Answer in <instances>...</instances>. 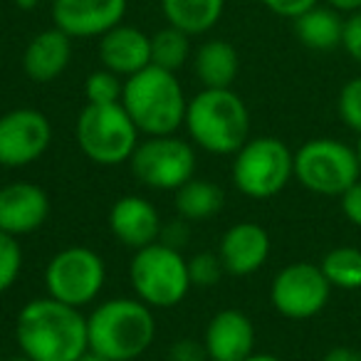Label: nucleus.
I'll list each match as a JSON object with an SVG mask.
<instances>
[{
    "label": "nucleus",
    "instance_id": "72a5a7b5",
    "mask_svg": "<svg viewBox=\"0 0 361 361\" xmlns=\"http://www.w3.org/2000/svg\"><path fill=\"white\" fill-rule=\"evenodd\" d=\"M339 198H341V213L346 216V221L361 228V178L351 188H346Z\"/></svg>",
    "mask_w": 361,
    "mask_h": 361
},
{
    "label": "nucleus",
    "instance_id": "473e14b6",
    "mask_svg": "<svg viewBox=\"0 0 361 361\" xmlns=\"http://www.w3.org/2000/svg\"><path fill=\"white\" fill-rule=\"evenodd\" d=\"M206 359L208 354L203 341L198 344L193 339H180L169 349V361H206Z\"/></svg>",
    "mask_w": 361,
    "mask_h": 361
},
{
    "label": "nucleus",
    "instance_id": "ddd939ff",
    "mask_svg": "<svg viewBox=\"0 0 361 361\" xmlns=\"http://www.w3.org/2000/svg\"><path fill=\"white\" fill-rule=\"evenodd\" d=\"M124 16L126 0H52L55 27L70 37H102Z\"/></svg>",
    "mask_w": 361,
    "mask_h": 361
},
{
    "label": "nucleus",
    "instance_id": "f03ea898",
    "mask_svg": "<svg viewBox=\"0 0 361 361\" xmlns=\"http://www.w3.org/2000/svg\"><path fill=\"white\" fill-rule=\"evenodd\" d=\"M90 349L109 361H134L156 339L154 310L139 297H116L94 307L87 317Z\"/></svg>",
    "mask_w": 361,
    "mask_h": 361
},
{
    "label": "nucleus",
    "instance_id": "f704fd0d",
    "mask_svg": "<svg viewBox=\"0 0 361 361\" xmlns=\"http://www.w3.org/2000/svg\"><path fill=\"white\" fill-rule=\"evenodd\" d=\"M322 361H361V354L349 349V346H334V349L326 351Z\"/></svg>",
    "mask_w": 361,
    "mask_h": 361
},
{
    "label": "nucleus",
    "instance_id": "0eeeda50",
    "mask_svg": "<svg viewBox=\"0 0 361 361\" xmlns=\"http://www.w3.org/2000/svg\"><path fill=\"white\" fill-rule=\"evenodd\" d=\"M295 176V154L282 139H247L233 161V183L247 198L265 201L285 191Z\"/></svg>",
    "mask_w": 361,
    "mask_h": 361
},
{
    "label": "nucleus",
    "instance_id": "e433bc0d",
    "mask_svg": "<svg viewBox=\"0 0 361 361\" xmlns=\"http://www.w3.org/2000/svg\"><path fill=\"white\" fill-rule=\"evenodd\" d=\"M77 361H109V359H106V356H102V354H97L94 349H87Z\"/></svg>",
    "mask_w": 361,
    "mask_h": 361
},
{
    "label": "nucleus",
    "instance_id": "7ed1b4c3",
    "mask_svg": "<svg viewBox=\"0 0 361 361\" xmlns=\"http://www.w3.org/2000/svg\"><path fill=\"white\" fill-rule=\"evenodd\" d=\"M121 106L131 116L139 134L169 136L176 134L178 126H183L188 99L176 72L149 65L136 75L126 77Z\"/></svg>",
    "mask_w": 361,
    "mask_h": 361
},
{
    "label": "nucleus",
    "instance_id": "f8f14e48",
    "mask_svg": "<svg viewBox=\"0 0 361 361\" xmlns=\"http://www.w3.org/2000/svg\"><path fill=\"white\" fill-rule=\"evenodd\" d=\"M52 144V124L42 111L18 106L0 116V166L23 169L45 156Z\"/></svg>",
    "mask_w": 361,
    "mask_h": 361
},
{
    "label": "nucleus",
    "instance_id": "bb28decb",
    "mask_svg": "<svg viewBox=\"0 0 361 361\" xmlns=\"http://www.w3.org/2000/svg\"><path fill=\"white\" fill-rule=\"evenodd\" d=\"M23 270V250L18 238L0 231V295H6L18 282Z\"/></svg>",
    "mask_w": 361,
    "mask_h": 361
},
{
    "label": "nucleus",
    "instance_id": "b1692460",
    "mask_svg": "<svg viewBox=\"0 0 361 361\" xmlns=\"http://www.w3.org/2000/svg\"><path fill=\"white\" fill-rule=\"evenodd\" d=\"M322 272L336 290H361V250L351 245L331 247L319 262Z\"/></svg>",
    "mask_w": 361,
    "mask_h": 361
},
{
    "label": "nucleus",
    "instance_id": "9d476101",
    "mask_svg": "<svg viewBox=\"0 0 361 361\" xmlns=\"http://www.w3.org/2000/svg\"><path fill=\"white\" fill-rule=\"evenodd\" d=\"M131 173L146 188L178 191L196 176V151L178 136H149L134 149L129 159Z\"/></svg>",
    "mask_w": 361,
    "mask_h": 361
},
{
    "label": "nucleus",
    "instance_id": "4be33fe9",
    "mask_svg": "<svg viewBox=\"0 0 361 361\" xmlns=\"http://www.w3.org/2000/svg\"><path fill=\"white\" fill-rule=\"evenodd\" d=\"M226 0H161V11L171 27L186 35H203L221 20Z\"/></svg>",
    "mask_w": 361,
    "mask_h": 361
},
{
    "label": "nucleus",
    "instance_id": "cd10ccee",
    "mask_svg": "<svg viewBox=\"0 0 361 361\" xmlns=\"http://www.w3.org/2000/svg\"><path fill=\"white\" fill-rule=\"evenodd\" d=\"M336 111H339V119L361 136V77H354L341 87Z\"/></svg>",
    "mask_w": 361,
    "mask_h": 361
},
{
    "label": "nucleus",
    "instance_id": "aec40b11",
    "mask_svg": "<svg viewBox=\"0 0 361 361\" xmlns=\"http://www.w3.org/2000/svg\"><path fill=\"white\" fill-rule=\"evenodd\" d=\"M295 35L305 47L314 52H331L341 47L344 18L331 6H319L305 11L295 18Z\"/></svg>",
    "mask_w": 361,
    "mask_h": 361
},
{
    "label": "nucleus",
    "instance_id": "2eb2a0df",
    "mask_svg": "<svg viewBox=\"0 0 361 361\" xmlns=\"http://www.w3.org/2000/svg\"><path fill=\"white\" fill-rule=\"evenodd\" d=\"M203 346L211 361H245L255 354V326L240 310H221L203 331Z\"/></svg>",
    "mask_w": 361,
    "mask_h": 361
},
{
    "label": "nucleus",
    "instance_id": "20e7f679",
    "mask_svg": "<svg viewBox=\"0 0 361 361\" xmlns=\"http://www.w3.org/2000/svg\"><path fill=\"white\" fill-rule=\"evenodd\" d=\"M191 141L216 156H235L250 139V111L233 90H203L188 99L183 119Z\"/></svg>",
    "mask_w": 361,
    "mask_h": 361
},
{
    "label": "nucleus",
    "instance_id": "ea45409f",
    "mask_svg": "<svg viewBox=\"0 0 361 361\" xmlns=\"http://www.w3.org/2000/svg\"><path fill=\"white\" fill-rule=\"evenodd\" d=\"M8 361H32V359H27L25 354H18V356H13V359H8Z\"/></svg>",
    "mask_w": 361,
    "mask_h": 361
},
{
    "label": "nucleus",
    "instance_id": "412c9836",
    "mask_svg": "<svg viewBox=\"0 0 361 361\" xmlns=\"http://www.w3.org/2000/svg\"><path fill=\"white\" fill-rule=\"evenodd\" d=\"M240 60L228 40H208L196 52V75L208 90H231L235 82Z\"/></svg>",
    "mask_w": 361,
    "mask_h": 361
},
{
    "label": "nucleus",
    "instance_id": "c9c22d12",
    "mask_svg": "<svg viewBox=\"0 0 361 361\" xmlns=\"http://www.w3.org/2000/svg\"><path fill=\"white\" fill-rule=\"evenodd\" d=\"M326 6H331L334 11H339V13H344V16H349V13L361 11V0H326Z\"/></svg>",
    "mask_w": 361,
    "mask_h": 361
},
{
    "label": "nucleus",
    "instance_id": "2f4dec72",
    "mask_svg": "<svg viewBox=\"0 0 361 361\" xmlns=\"http://www.w3.org/2000/svg\"><path fill=\"white\" fill-rule=\"evenodd\" d=\"M317 3H319V0H262V6H265L267 11H272L280 18H292V20H295L297 16H302L305 11H310V8H314Z\"/></svg>",
    "mask_w": 361,
    "mask_h": 361
},
{
    "label": "nucleus",
    "instance_id": "a19ab883",
    "mask_svg": "<svg viewBox=\"0 0 361 361\" xmlns=\"http://www.w3.org/2000/svg\"><path fill=\"white\" fill-rule=\"evenodd\" d=\"M356 156H359V166H361V139H359V144H356Z\"/></svg>",
    "mask_w": 361,
    "mask_h": 361
},
{
    "label": "nucleus",
    "instance_id": "7c9ffc66",
    "mask_svg": "<svg viewBox=\"0 0 361 361\" xmlns=\"http://www.w3.org/2000/svg\"><path fill=\"white\" fill-rule=\"evenodd\" d=\"M191 240V226L188 221L178 216V221H169L166 226H161V235H159V243L164 245L173 247V250H183Z\"/></svg>",
    "mask_w": 361,
    "mask_h": 361
},
{
    "label": "nucleus",
    "instance_id": "a211bd4d",
    "mask_svg": "<svg viewBox=\"0 0 361 361\" xmlns=\"http://www.w3.org/2000/svg\"><path fill=\"white\" fill-rule=\"evenodd\" d=\"M99 60L104 70L131 77L151 65V35L131 25H116L99 40Z\"/></svg>",
    "mask_w": 361,
    "mask_h": 361
},
{
    "label": "nucleus",
    "instance_id": "58836bf2",
    "mask_svg": "<svg viewBox=\"0 0 361 361\" xmlns=\"http://www.w3.org/2000/svg\"><path fill=\"white\" fill-rule=\"evenodd\" d=\"M37 3H42V0H16V6L23 8V11H30V8H35Z\"/></svg>",
    "mask_w": 361,
    "mask_h": 361
},
{
    "label": "nucleus",
    "instance_id": "1a4fd4ad",
    "mask_svg": "<svg viewBox=\"0 0 361 361\" xmlns=\"http://www.w3.org/2000/svg\"><path fill=\"white\" fill-rule=\"evenodd\" d=\"M106 282V265L92 247L70 245L50 257L45 267L47 297L70 307H85L99 297Z\"/></svg>",
    "mask_w": 361,
    "mask_h": 361
},
{
    "label": "nucleus",
    "instance_id": "dca6fc26",
    "mask_svg": "<svg viewBox=\"0 0 361 361\" xmlns=\"http://www.w3.org/2000/svg\"><path fill=\"white\" fill-rule=\"evenodd\" d=\"M218 257L228 275L247 277L260 270L270 257V235L257 223H235L223 233Z\"/></svg>",
    "mask_w": 361,
    "mask_h": 361
},
{
    "label": "nucleus",
    "instance_id": "a878e982",
    "mask_svg": "<svg viewBox=\"0 0 361 361\" xmlns=\"http://www.w3.org/2000/svg\"><path fill=\"white\" fill-rule=\"evenodd\" d=\"M121 92H124V85L119 82V75L109 70L92 72L85 82L87 104H116L121 102Z\"/></svg>",
    "mask_w": 361,
    "mask_h": 361
},
{
    "label": "nucleus",
    "instance_id": "4c0bfd02",
    "mask_svg": "<svg viewBox=\"0 0 361 361\" xmlns=\"http://www.w3.org/2000/svg\"><path fill=\"white\" fill-rule=\"evenodd\" d=\"M245 361H282L280 356H272V354H250Z\"/></svg>",
    "mask_w": 361,
    "mask_h": 361
},
{
    "label": "nucleus",
    "instance_id": "39448f33",
    "mask_svg": "<svg viewBox=\"0 0 361 361\" xmlns=\"http://www.w3.org/2000/svg\"><path fill=\"white\" fill-rule=\"evenodd\" d=\"M129 282L136 297L151 310H171L180 305L193 287L183 252L159 240L134 250L129 262Z\"/></svg>",
    "mask_w": 361,
    "mask_h": 361
},
{
    "label": "nucleus",
    "instance_id": "4468645a",
    "mask_svg": "<svg viewBox=\"0 0 361 361\" xmlns=\"http://www.w3.org/2000/svg\"><path fill=\"white\" fill-rule=\"evenodd\" d=\"M50 216V198L30 180H13L0 188V231L13 238L40 231Z\"/></svg>",
    "mask_w": 361,
    "mask_h": 361
},
{
    "label": "nucleus",
    "instance_id": "9b49d317",
    "mask_svg": "<svg viewBox=\"0 0 361 361\" xmlns=\"http://www.w3.org/2000/svg\"><path fill=\"white\" fill-rule=\"evenodd\" d=\"M331 285L319 265L292 262L275 275L270 302L287 319H312L326 307Z\"/></svg>",
    "mask_w": 361,
    "mask_h": 361
},
{
    "label": "nucleus",
    "instance_id": "423d86ee",
    "mask_svg": "<svg viewBox=\"0 0 361 361\" xmlns=\"http://www.w3.org/2000/svg\"><path fill=\"white\" fill-rule=\"evenodd\" d=\"M75 136L82 154L97 166L124 164L139 146V129L121 102L87 104L77 116Z\"/></svg>",
    "mask_w": 361,
    "mask_h": 361
},
{
    "label": "nucleus",
    "instance_id": "5701e85b",
    "mask_svg": "<svg viewBox=\"0 0 361 361\" xmlns=\"http://www.w3.org/2000/svg\"><path fill=\"white\" fill-rule=\"evenodd\" d=\"M223 203H226V196L221 188L213 180L196 178V176L176 191V211L188 223L208 221V218L218 216Z\"/></svg>",
    "mask_w": 361,
    "mask_h": 361
},
{
    "label": "nucleus",
    "instance_id": "c85d7f7f",
    "mask_svg": "<svg viewBox=\"0 0 361 361\" xmlns=\"http://www.w3.org/2000/svg\"><path fill=\"white\" fill-rule=\"evenodd\" d=\"M223 262L216 252H198L188 260V275L193 287H211L223 277Z\"/></svg>",
    "mask_w": 361,
    "mask_h": 361
},
{
    "label": "nucleus",
    "instance_id": "c756f323",
    "mask_svg": "<svg viewBox=\"0 0 361 361\" xmlns=\"http://www.w3.org/2000/svg\"><path fill=\"white\" fill-rule=\"evenodd\" d=\"M341 47L354 62L361 65V11L349 13L344 18V35H341Z\"/></svg>",
    "mask_w": 361,
    "mask_h": 361
},
{
    "label": "nucleus",
    "instance_id": "f3484780",
    "mask_svg": "<svg viewBox=\"0 0 361 361\" xmlns=\"http://www.w3.org/2000/svg\"><path fill=\"white\" fill-rule=\"evenodd\" d=\"M109 231L121 245L141 250L154 245L161 235V216L156 206L144 196H124L109 208Z\"/></svg>",
    "mask_w": 361,
    "mask_h": 361
},
{
    "label": "nucleus",
    "instance_id": "6ab92c4d",
    "mask_svg": "<svg viewBox=\"0 0 361 361\" xmlns=\"http://www.w3.org/2000/svg\"><path fill=\"white\" fill-rule=\"evenodd\" d=\"M72 60V37L60 27L42 30L27 42L23 70L32 82H52L67 70Z\"/></svg>",
    "mask_w": 361,
    "mask_h": 361
},
{
    "label": "nucleus",
    "instance_id": "393cba45",
    "mask_svg": "<svg viewBox=\"0 0 361 361\" xmlns=\"http://www.w3.org/2000/svg\"><path fill=\"white\" fill-rule=\"evenodd\" d=\"M191 57V35L178 27H164L151 35V65L161 70L178 72Z\"/></svg>",
    "mask_w": 361,
    "mask_h": 361
},
{
    "label": "nucleus",
    "instance_id": "f257e3e1",
    "mask_svg": "<svg viewBox=\"0 0 361 361\" xmlns=\"http://www.w3.org/2000/svg\"><path fill=\"white\" fill-rule=\"evenodd\" d=\"M20 354L32 361H77L87 349V317L52 297L30 300L16 319Z\"/></svg>",
    "mask_w": 361,
    "mask_h": 361
},
{
    "label": "nucleus",
    "instance_id": "6e6552de",
    "mask_svg": "<svg viewBox=\"0 0 361 361\" xmlns=\"http://www.w3.org/2000/svg\"><path fill=\"white\" fill-rule=\"evenodd\" d=\"M295 178L317 196H341L361 178L356 149L336 139H312L295 154Z\"/></svg>",
    "mask_w": 361,
    "mask_h": 361
}]
</instances>
